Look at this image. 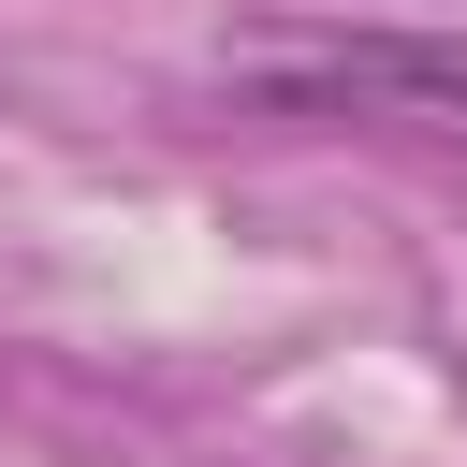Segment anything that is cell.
Segmentation results:
<instances>
[{
  "mask_svg": "<svg viewBox=\"0 0 467 467\" xmlns=\"http://www.w3.org/2000/svg\"><path fill=\"white\" fill-rule=\"evenodd\" d=\"M234 88H248L263 117H321V131H423V146H467V44H438V29H350V44L234 58Z\"/></svg>",
  "mask_w": 467,
  "mask_h": 467,
  "instance_id": "6da1fadb",
  "label": "cell"
}]
</instances>
